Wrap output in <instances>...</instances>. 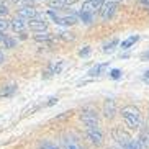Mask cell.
<instances>
[{
    "instance_id": "obj_9",
    "label": "cell",
    "mask_w": 149,
    "mask_h": 149,
    "mask_svg": "<svg viewBox=\"0 0 149 149\" xmlns=\"http://www.w3.org/2000/svg\"><path fill=\"white\" fill-rule=\"evenodd\" d=\"M107 70H108V62H103V64H95L92 69L88 70V75H90V77H100V75L105 74Z\"/></svg>"
},
{
    "instance_id": "obj_5",
    "label": "cell",
    "mask_w": 149,
    "mask_h": 149,
    "mask_svg": "<svg viewBox=\"0 0 149 149\" xmlns=\"http://www.w3.org/2000/svg\"><path fill=\"white\" fill-rule=\"evenodd\" d=\"M98 12H100V17L103 20H110L116 12V2H110V0L108 2H102Z\"/></svg>"
},
{
    "instance_id": "obj_22",
    "label": "cell",
    "mask_w": 149,
    "mask_h": 149,
    "mask_svg": "<svg viewBox=\"0 0 149 149\" xmlns=\"http://www.w3.org/2000/svg\"><path fill=\"white\" fill-rule=\"evenodd\" d=\"M8 28H10L8 22H7L5 18H2V17H0V33H3V31H7Z\"/></svg>"
},
{
    "instance_id": "obj_30",
    "label": "cell",
    "mask_w": 149,
    "mask_h": 149,
    "mask_svg": "<svg viewBox=\"0 0 149 149\" xmlns=\"http://www.w3.org/2000/svg\"><path fill=\"white\" fill-rule=\"evenodd\" d=\"M141 59H144V61H149V51H146V53L141 54Z\"/></svg>"
},
{
    "instance_id": "obj_10",
    "label": "cell",
    "mask_w": 149,
    "mask_h": 149,
    "mask_svg": "<svg viewBox=\"0 0 149 149\" xmlns=\"http://www.w3.org/2000/svg\"><path fill=\"white\" fill-rule=\"evenodd\" d=\"M36 15H38V12H36L33 7H28V5H25V7H22V8H18V17H20V18L30 20V18H35Z\"/></svg>"
},
{
    "instance_id": "obj_18",
    "label": "cell",
    "mask_w": 149,
    "mask_h": 149,
    "mask_svg": "<svg viewBox=\"0 0 149 149\" xmlns=\"http://www.w3.org/2000/svg\"><path fill=\"white\" fill-rule=\"evenodd\" d=\"M118 43H120V41L116 40V38H113L110 43H105V44H103V49H102V51H103V53H113L115 48L118 46Z\"/></svg>"
},
{
    "instance_id": "obj_29",
    "label": "cell",
    "mask_w": 149,
    "mask_h": 149,
    "mask_svg": "<svg viewBox=\"0 0 149 149\" xmlns=\"http://www.w3.org/2000/svg\"><path fill=\"white\" fill-rule=\"evenodd\" d=\"M143 80H144V82L149 85V70H146L144 74H143Z\"/></svg>"
},
{
    "instance_id": "obj_3",
    "label": "cell",
    "mask_w": 149,
    "mask_h": 149,
    "mask_svg": "<svg viewBox=\"0 0 149 149\" xmlns=\"http://www.w3.org/2000/svg\"><path fill=\"white\" fill-rule=\"evenodd\" d=\"M48 15L53 18L57 25H62V26H70V25L77 23V17H75V15H66V17H59V15H57L53 8L48 10Z\"/></svg>"
},
{
    "instance_id": "obj_35",
    "label": "cell",
    "mask_w": 149,
    "mask_h": 149,
    "mask_svg": "<svg viewBox=\"0 0 149 149\" xmlns=\"http://www.w3.org/2000/svg\"><path fill=\"white\" fill-rule=\"evenodd\" d=\"M2 38H3V35H2V33H0V43H2Z\"/></svg>"
},
{
    "instance_id": "obj_28",
    "label": "cell",
    "mask_w": 149,
    "mask_h": 149,
    "mask_svg": "<svg viewBox=\"0 0 149 149\" xmlns=\"http://www.w3.org/2000/svg\"><path fill=\"white\" fill-rule=\"evenodd\" d=\"M56 102H57V97H51V98H49V102L46 103V105H48V107H51V105H54Z\"/></svg>"
},
{
    "instance_id": "obj_15",
    "label": "cell",
    "mask_w": 149,
    "mask_h": 149,
    "mask_svg": "<svg viewBox=\"0 0 149 149\" xmlns=\"http://www.w3.org/2000/svg\"><path fill=\"white\" fill-rule=\"evenodd\" d=\"M139 41V36L138 35H131V36H128L125 41H121V49H130L131 46H134L136 43Z\"/></svg>"
},
{
    "instance_id": "obj_25",
    "label": "cell",
    "mask_w": 149,
    "mask_h": 149,
    "mask_svg": "<svg viewBox=\"0 0 149 149\" xmlns=\"http://www.w3.org/2000/svg\"><path fill=\"white\" fill-rule=\"evenodd\" d=\"M7 13H8V8H7V5L0 0V17H5Z\"/></svg>"
},
{
    "instance_id": "obj_11",
    "label": "cell",
    "mask_w": 149,
    "mask_h": 149,
    "mask_svg": "<svg viewBox=\"0 0 149 149\" xmlns=\"http://www.w3.org/2000/svg\"><path fill=\"white\" fill-rule=\"evenodd\" d=\"M8 25H10V28H12L13 31L22 33V31L26 28V20H25V18H20V17H15L13 20L8 23Z\"/></svg>"
},
{
    "instance_id": "obj_27",
    "label": "cell",
    "mask_w": 149,
    "mask_h": 149,
    "mask_svg": "<svg viewBox=\"0 0 149 149\" xmlns=\"http://www.w3.org/2000/svg\"><path fill=\"white\" fill-rule=\"evenodd\" d=\"M41 149H59V148H56V146L51 144V143H44V144L41 146Z\"/></svg>"
},
{
    "instance_id": "obj_13",
    "label": "cell",
    "mask_w": 149,
    "mask_h": 149,
    "mask_svg": "<svg viewBox=\"0 0 149 149\" xmlns=\"http://www.w3.org/2000/svg\"><path fill=\"white\" fill-rule=\"evenodd\" d=\"M64 149H82V148H80V143L77 138L67 136L66 139H64Z\"/></svg>"
},
{
    "instance_id": "obj_12",
    "label": "cell",
    "mask_w": 149,
    "mask_h": 149,
    "mask_svg": "<svg viewBox=\"0 0 149 149\" xmlns=\"http://www.w3.org/2000/svg\"><path fill=\"white\" fill-rule=\"evenodd\" d=\"M115 113H116V108H115V100H111V98L105 100V103H103V115H105L107 118H113Z\"/></svg>"
},
{
    "instance_id": "obj_2",
    "label": "cell",
    "mask_w": 149,
    "mask_h": 149,
    "mask_svg": "<svg viewBox=\"0 0 149 149\" xmlns=\"http://www.w3.org/2000/svg\"><path fill=\"white\" fill-rule=\"evenodd\" d=\"M80 120L84 121L85 128H98V115L93 108H85L82 110V113H80Z\"/></svg>"
},
{
    "instance_id": "obj_24",
    "label": "cell",
    "mask_w": 149,
    "mask_h": 149,
    "mask_svg": "<svg viewBox=\"0 0 149 149\" xmlns=\"http://www.w3.org/2000/svg\"><path fill=\"white\" fill-rule=\"evenodd\" d=\"M88 54H90V46H84V48L79 51L80 57H85V56H88Z\"/></svg>"
},
{
    "instance_id": "obj_26",
    "label": "cell",
    "mask_w": 149,
    "mask_h": 149,
    "mask_svg": "<svg viewBox=\"0 0 149 149\" xmlns=\"http://www.w3.org/2000/svg\"><path fill=\"white\" fill-rule=\"evenodd\" d=\"M143 148H149V134H143V141H141Z\"/></svg>"
},
{
    "instance_id": "obj_7",
    "label": "cell",
    "mask_w": 149,
    "mask_h": 149,
    "mask_svg": "<svg viewBox=\"0 0 149 149\" xmlns=\"http://www.w3.org/2000/svg\"><path fill=\"white\" fill-rule=\"evenodd\" d=\"M62 59H56V61H51L49 62L48 69H46V72H44V77H51V75H57L61 74L62 70Z\"/></svg>"
},
{
    "instance_id": "obj_34",
    "label": "cell",
    "mask_w": 149,
    "mask_h": 149,
    "mask_svg": "<svg viewBox=\"0 0 149 149\" xmlns=\"http://www.w3.org/2000/svg\"><path fill=\"white\" fill-rule=\"evenodd\" d=\"M12 2H13V3H18V2H22V0H12Z\"/></svg>"
},
{
    "instance_id": "obj_33",
    "label": "cell",
    "mask_w": 149,
    "mask_h": 149,
    "mask_svg": "<svg viewBox=\"0 0 149 149\" xmlns=\"http://www.w3.org/2000/svg\"><path fill=\"white\" fill-rule=\"evenodd\" d=\"M93 2H98V3H102V2H105V0H93Z\"/></svg>"
},
{
    "instance_id": "obj_4",
    "label": "cell",
    "mask_w": 149,
    "mask_h": 149,
    "mask_svg": "<svg viewBox=\"0 0 149 149\" xmlns=\"http://www.w3.org/2000/svg\"><path fill=\"white\" fill-rule=\"evenodd\" d=\"M26 26H30V30L33 31H46L48 30V22H44V15H36L35 18L26 20Z\"/></svg>"
},
{
    "instance_id": "obj_14",
    "label": "cell",
    "mask_w": 149,
    "mask_h": 149,
    "mask_svg": "<svg viewBox=\"0 0 149 149\" xmlns=\"http://www.w3.org/2000/svg\"><path fill=\"white\" fill-rule=\"evenodd\" d=\"M100 5L98 2H93V0H87V2H84L82 3V10L84 12H88V13H95V10L100 8Z\"/></svg>"
},
{
    "instance_id": "obj_19",
    "label": "cell",
    "mask_w": 149,
    "mask_h": 149,
    "mask_svg": "<svg viewBox=\"0 0 149 149\" xmlns=\"http://www.w3.org/2000/svg\"><path fill=\"white\" fill-rule=\"evenodd\" d=\"M79 20H82L85 25H90V23L93 22V13H88V12H84V10H80Z\"/></svg>"
},
{
    "instance_id": "obj_21",
    "label": "cell",
    "mask_w": 149,
    "mask_h": 149,
    "mask_svg": "<svg viewBox=\"0 0 149 149\" xmlns=\"http://www.w3.org/2000/svg\"><path fill=\"white\" fill-rule=\"evenodd\" d=\"M123 149H143V146H141V141L139 139H131Z\"/></svg>"
},
{
    "instance_id": "obj_31",
    "label": "cell",
    "mask_w": 149,
    "mask_h": 149,
    "mask_svg": "<svg viewBox=\"0 0 149 149\" xmlns=\"http://www.w3.org/2000/svg\"><path fill=\"white\" fill-rule=\"evenodd\" d=\"M139 2L144 5V7H148V8H149V0H139Z\"/></svg>"
},
{
    "instance_id": "obj_16",
    "label": "cell",
    "mask_w": 149,
    "mask_h": 149,
    "mask_svg": "<svg viewBox=\"0 0 149 149\" xmlns=\"http://www.w3.org/2000/svg\"><path fill=\"white\" fill-rule=\"evenodd\" d=\"M54 40V36L51 35V33H48V31H36L35 35V41H43V43H46V41H51Z\"/></svg>"
},
{
    "instance_id": "obj_36",
    "label": "cell",
    "mask_w": 149,
    "mask_h": 149,
    "mask_svg": "<svg viewBox=\"0 0 149 149\" xmlns=\"http://www.w3.org/2000/svg\"><path fill=\"white\" fill-rule=\"evenodd\" d=\"M41 2H48V0H41Z\"/></svg>"
},
{
    "instance_id": "obj_1",
    "label": "cell",
    "mask_w": 149,
    "mask_h": 149,
    "mask_svg": "<svg viewBox=\"0 0 149 149\" xmlns=\"http://www.w3.org/2000/svg\"><path fill=\"white\" fill-rule=\"evenodd\" d=\"M121 116H123V120H125V123H126V126L130 128V130H138V128L141 126L143 118H141V111L136 108V107H133V105L123 107Z\"/></svg>"
},
{
    "instance_id": "obj_20",
    "label": "cell",
    "mask_w": 149,
    "mask_h": 149,
    "mask_svg": "<svg viewBox=\"0 0 149 149\" xmlns=\"http://www.w3.org/2000/svg\"><path fill=\"white\" fill-rule=\"evenodd\" d=\"M2 43H3V48H7V49L17 48V40L10 38V36H3V38H2Z\"/></svg>"
},
{
    "instance_id": "obj_6",
    "label": "cell",
    "mask_w": 149,
    "mask_h": 149,
    "mask_svg": "<svg viewBox=\"0 0 149 149\" xmlns=\"http://www.w3.org/2000/svg\"><path fill=\"white\" fill-rule=\"evenodd\" d=\"M113 139L116 141L121 148H125V146L131 141V136L128 134V133H125L121 128H115V130H113Z\"/></svg>"
},
{
    "instance_id": "obj_17",
    "label": "cell",
    "mask_w": 149,
    "mask_h": 149,
    "mask_svg": "<svg viewBox=\"0 0 149 149\" xmlns=\"http://www.w3.org/2000/svg\"><path fill=\"white\" fill-rule=\"evenodd\" d=\"M15 92H17V85L15 84H8V85H5L0 90V97H12Z\"/></svg>"
},
{
    "instance_id": "obj_32",
    "label": "cell",
    "mask_w": 149,
    "mask_h": 149,
    "mask_svg": "<svg viewBox=\"0 0 149 149\" xmlns=\"http://www.w3.org/2000/svg\"><path fill=\"white\" fill-rule=\"evenodd\" d=\"M5 61V56H3V51H0V64Z\"/></svg>"
},
{
    "instance_id": "obj_23",
    "label": "cell",
    "mask_w": 149,
    "mask_h": 149,
    "mask_svg": "<svg viewBox=\"0 0 149 149\" xmlns=\"http://www.w3.org/2000/svg\"><path fill=\"white\" fill-rule=\"evenodd\" d=\"M121 74H123V72L120 69H111V70H110V77L115 79V80H118L120 77H121Z\"/></svg>"
},
{
    "instance_id": "obj_8",
    "label": "cell",
    "mask_w": 149,
    "mask_h": 149,
    "mask_svg": "<svg viewBox=\"0 0 149 149\" xmlns=\"http://www.w3.org/2000/svg\"><path fill=\"white\" fill-rule=\"evenodd\" d=\"M87 136L90 143H93L95 146H100L103 143V134H102L100 128H87Z\"/></svg>"
}]
</instances>
